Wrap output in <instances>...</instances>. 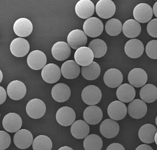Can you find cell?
Masks as SVG:
<instances>
[{
	"instance_id": "6da1fadb",
	"label": "cell",
	"mask_w": 157,
	"mask_h": 150,
	"mask_svg": "<svg viewBox=\"0 0 157 150\" xmlns=\"http://www.w3.org/2000/svg\"><path fill=\"white\" fill-rule=\"evenodd\" d=\"M81 97L85 104L90 106H94L100 101L102 97V93L100 89L96 86H87L82 90Z\"/></svg>"
},
{
	"instance_id": "7a4b0ae2",
	"label": "cell",
	"mask_w": 157,
	"mask_h": 150,
	"mask_svg": "<svg viewBox=\"0 0 157 150\" xmlns=\"http://www.w3.org/2000/svg\"><path fill=\"white\" fill-rule=\"evenodd\" d=\"M82 27L85 34L92 38L99 37L104 31L103 22L96 17H91L86 20Z\"/></svg>"
},
{
	"instance_id": "3957f363",
	"label": "cell",
	"mask_w": 157,
	"mask_h": 150,
	"mask_svg": "<svg viewBox=\"0 0 157 150\" xmlns=\"http://www.w3.org/2000/svg\"><path fill=\"white\" fill-rule=\"evenodd\" d=\"M26 111L29 117L35 119H39L46 112V105L41 99H33L26 104Z\"/></svg>"
},
{
	"instance_id": "277c9868",
	"label": "cell",
	"mask_w": 157,
	"mask_h": 150,
	"mask_svg": "<svg viewBox=\"0 0 157 150\" xmlns=\"http://www.w3.org/2000/svg\"><path fill=\"white\" fill-rule=\"evenodd\" d=\"M153 15V10L149 4L141 3L134 7L133 16L139 23L149 22Z\"/></svg>"
},
{
	"instance_id": "5b68a950",
	"label": "cell",
	"mask_w": 157,
	"mask_h": 150,
	"mask_svg": "<svg viewBox=\"0 0 157 150\" xmlns=\"http://www.w3.org/2000/svg\"><path fill=\"white\" fill-rule=\"evenodd\" d=\"M3 127L6 131L13 133L20 130L22 125L21 116L17 113H9L4 116L2 121Z\"/></svg>"
},
{
	"instance_id": "8992f818",
	"label": "cell",
	"mask_w": 157,
	"mask_h": 150,
	"mask_svg": "<svg viewBox=\"0 0 157 150\" xmlns=\"http://www.w3.org/2000/svg\"><path fill=\"white\" fill-rule=\"evenodd\" d=\"M76 114L74 110L69 106H63L58 109L56 114L57 122L62 126L68 127L75 122Z\"/></svg>"
},
{
	"instance_id": "52a82bcc",
	"label": "cell",
	"mask_w": 157,
	"mask_h": 150,
	"mask_svg": "<svg viewBox=\"0 0 157 150\" xmlns=\"http://www.w3.org/2000/svg\"><path fill=\"white\" fill-rule=\"evenodd\" d=\"M47 56L41 50H33L29 53L27 57V64L33 70L39 71L46 66Z\"/></svg>"
},
{
	"instance_id": "ba28073f",
	"label": "cell",
	"mask_w": 157,
	"mask_h": 150,
	"mask_svg": "<svg viewBox=\"0 0 157 150\" xmlns=\"http://www.w3.org/2000/svg\"><path fill=\"white\" fill-rule=\"evenodd\" d=\"M26 87L22 82L13 80L7 86V93L10 99L19 101L23 99L26 94Z\"/></svg>"
},
{
	"instance_id": "9c48e42d",
	"label": "cell",
	"mask_w": 157,
	"mask_h": 150,
	"mask_svg": "<svg viewBox=\"0 0 157 150\" xmlns=\"http://www.w3.org/2000/svg\"><path fill=\"white\" fill-rule=\"evenodd\" d=\"M33 134L27 129H21L14 135L13 141L15 146L21 149H28L33 142Z\"/></svg>"
},
{
	"instance_id": "30bf717a",
	"label": "cell",
	"mask_w": 157,
	"mask_h": 150,
	"mask_svg": "<svg viewBox=\"0 0 157 150\" xmlns=\"http://www.w3.org/2000/svg\"><path fill=\"white\" fill-rule=\"evenodd\" d=\"M115 11V4L111 0H100L96 3V13L101 18H110L114 15Z\"/></svg>"
},
{
	"instance_id": "8fae6325",
	"label": "cell",
	"mask_w": 157,
	"mask_h": 150,
	"mask_svg": "<svg viewBox=\"0 0 157 150\" xmlns=\"http://www.w3.org/2000/svg\"><path fill=\"white\" fill-rule=\"evenodd\" d=\"M67 44L74 50L85 46L87 42V36L81 30H73L70 32L67 38Z\"/></svg>"
},
{
	"instance_id": "7c38bea8",
	"label": "cell",
	"mask_w": 157,
	"mask_h": 150,
	"mask_svg": "<svg viewBox=\"0 0 157 150\" xmlns=\"http://www.w3.org/2000/svg\"><path fill=\"white\" fill-rule=\"evenodd\" d=\"M61 75V69L55 64L46 65L41 71L42 79L48 84L56 83L60 80Z\"/></svg>"
},
{
	"instance_id": "4fadbf2b",
	"label": "cell",
	"mask_w": 157,
	"mask_h": 150,
	"mask_svg": "<svg viewBox=\"0 0 157 150\" xmlns=\"http://www.w3.org/2000/svg\"><path fill=\"white\" fill-rule=\"evenodd\" d=\"M128 112V108L124 103L115 101L109 104L107 108V114L110 118L115 121L124 119Z\"/></svg>"
},
{
	"instance_id": "5bb4252c",
	"label": "cell",
	"mask_w": 157,
	"mask_h": 150,
	"mask_svg": "<svg viewBox=\"0 0 157 150\" xmlns=\"http://www.w3.org/2000/svg\"><path fill=\"white\" fill-rule=\"evenodd\" d=\"M95 11L94 5L90 0H80L76 3L75 7L77 15L81 18L86 20L92 16Z\"/></svg>"
},
{
	"instance_id": "9a60e30c",
	"label": "cell",
	"mask_w": 157,
	"mask_h": 150,
	"mask_svg": "<svg viewBox=\"0 0 157 150\" xmlns=\"http://www.w3.org/2000/svg\"><path fill=\"white\" fill-rule=\"evenodd\" d=\"M10 50L12 54L17 57H22L26 56L29 50L28 41L24 38H14L10 45Z\"/></svg>"
},
{
	"instance_id": "2e32d148",
	"label": "cell",
	"mask_w": 157,
	"mask_h": 150,
	"mask_svg": "<svg viewBox=\"0 0 157 150\" xmlns=\"http://www.w3.org/2000/svg\"><path fill=\"white\" fill-rule=\"evenodd\" d=\"M105 84L111 88H116L122 85L123 81L122 73L117 69L112 68L108 69L104 75Z\"/></svg>"
},
{
	"instance_id": "e0dca14e",
	"label": "cell",
	"mask_w": 157,
	"mask_h": 150,
	"mask_svg": "<svg viewBox=\"0 0 157 150\" xmlns=\"http://www.w3.org/2000/svg\"><path fill=\"white\" fill-rule=\"evenodd\" d=\"M124 52L126 54L132 59H136L143 55L144 45L140 40L137 38L130 39L125 44Z\"/></svg>"
},
{
	"instance_id": "ac0fdd59",
	"label": "cell",
	"mask_w": 157,
	"mask_h": 150,
	"mask_svg": "<svg viewBox=\"0 0 157 150\" xmlns=\"http://www.w3.org/2000/svg\"><path fill=\"white\" fill-rule=\"evenodd\" d=\"M119 125L112 119H106L101 122L100 131L101 135L106 138H113L119 133Z\"/></svg>"
},
{
	"instance_id": "d6986e66",
	"label": "cell",
	"mask_w": 157,
	"mask_h": 150,
	"mask_svg": "<svg viewBox=\"0 0 157 150\" xmlns=\"http://www.w3.org/2000/svg\"><path fill=\"white\" fill-rule=\"evenodd\" d=\"M148 76L145 70L141 68H134L130 71L128 80L130 85L135 88L144 87L147 82Z\"/></svg>"
},
{
	"instance_id": "ffe728a7",
	"label": "cell",
	"mask_w": 157,
	"mask_h": 150,
	"mask_svg": "<svg viewBox=\"0 0 157 150\" xmlns=\"http://www.w3.org/2000/svg\"><path fill=\"white\" fill-rule=\"evenodd\" d=\"M127 108L130 117L136 119L144 118L147 112V106L144 101L141 99L132 101Z\"/></svg>"
},
{
	"instance_id": "44dd1931",
	"label": "cell",
	"mask_w": 157,
	"mask_h": 150,
	"mask_svg": "<svg viewBox=\"0 0 157 150\" xmlns=\"http://www.w3.org/2000/svg\"><path fill=\"white\" fill-rule=\"evenodd\" d=\"M71 47L64 41H58L52 47L51 53L55 60L65 61L71 55Z\"/></svg>"
},
{
	"instance_id": "7402d4cb",
	"label": "cell",
	"mask_w": 157,
	"mask_h": 150,
	"mask_svg": "<svg viewBox=\"0 0 157 150\" xmlns=\"http://www.w3.org/2000/svg\"><path fill=\"white\" fill-rule=\"evenodd\" d=\"M13 30L15 34L20 37H26L33 31V24L26 18H18L14 23Z\"/></svg>"
},
{
	"instance_id": "603a6c76",
	"label": "cell",
	"mask_w": 157,
	"mask_h": 150,
	"mask_svg": "<svg viewBox=\"0 0 157 150\" xmlns=\"http://www.w3.org/2000/svg\"><path fill=\"white\" fill-rule=\"evenodd\" d=\"M75 61L78 65L86 67L90 65L94 60V53L90 48L83 46L76 50L74 55Z\"/></svg>"
},
{
	"instance_id": "cb8c5ba5",
	"label": "cell",
	"mask_w": 157,
	"mask_h": 150,
	"mask_svg": "<svg viewBox=\"0 0 157 150\" xmlns=\"http://www.w3.org/2000/svg\"><path fill=\"white\" fill-rule=\"evenodd\" d=\"M51 95L53 99L56 102H66L70 97L71 90L67 84L64 83H58L52 88Z\"/></svg>"
},
{
	"instance_id": "d4e9b609",
	"label": "cell",
	"mask_w": 157,
	"mask_h": 150,
	"mask_svg": "<svg viewBox=\"0 0 157 150\" xmlns=\"http://www.w3.org/2000/svg\"><path fill=\"white\" fill-rule=\"evenodd\" d=\"M83 118L88 124L97 125L103 118L102 110L97 106H89L84 110Z\"/></svg>"
},
{
	"instance_id": "484cf974",
	"label": "cell",
	"mask_w": 157,
	"mask_h": 150,
	"mask_svg": "<svg viewBox=\"0 0 157 150\" xmlns=\"http://www.w3.org/2000/svg\"><path fill=\"white\" fill-rule=\"evenodd\" d=\"M116 95L117 99L121 102L125 103H131L136 97V90L132 85L124 84L118 88Z\"/></svg>"
},
{
	"instance_id": "4316f807",
	"label": "cell",
	"mask_w": 157,
	"mask_h": 150,
	"mask_svg": "<svg viewBox=\"0 0 157 150\" xmlns=\"http://www.w3.org/2000/svg\"><path fill=\"white\" fill-rule=\"evenodd\" d=\"M81 68L75 61L68 60L65 61L61 67V72L63 76L68 80L76 79L80 74Z\"/></svg>"
},
{
	"instance_id": "83f0119b",
	"label": "cell",
	"mask_w": 157,
	"mask_h": 150,
	"mask_svg": "<svg viewBox=\"0 0 157 150\" xmlns=\"http://www.w3.org/2000/svg\"><path fill=\"white\" fill-rule=\"evenodd\" d=\"M70 130L73 137L77 139H83L88 136L90 127L85 121L79 119L73 123Z\"/></svg>"
},
{
	"instance_id": "f1b7e54d",
	"label": "cell",
	"mask_w": 157,
	"mask_h": 150,
	"mask_svg": "<svg viewBox=\"0 0 157 150\" xmlns=\"http://www.w3.org/2000/svg\"><path fill=\"white\" fill-rule=\"evenodd\" d=\"M157 133V129L152 124H145L140 127L138 137L142 142L152 144L155 142V137Z\"/></svg>"
},
{
	"instance_id": "f546056e",
	"label": "cell",
	"mask_w": 157,
	"mask_h": 150,
	"mask_svg": "<svg viewBox=\"0 0 157 150\" xmlns=\"http://www.w3.org/2000/svg\"><path fill=\"white\" fill-rule=\"evenodd\" d=\"M141 31L140 24L134 19H129L126 20L122 26V32L124 35L130 38H134L139 36Z\"/></svg>"
},
{
	"instance_id": "4dcf8cb0",
	"label": "cell",
	"mask_w": 157,
	"mask_h": 150,
	"mask_svg": "<svg viewBox=\"0 0 157 150\" xmlns=\"http://www.w3.org/2000/svg\"><path fill=\"white\" fill-rule=\"evenodd\" d=\"M140 96L145 103H153L157 99V88L153 84H145L140 90Z\"/></svg>"
},
{
	"instance_id": "1f68e13d",
	"label": "cell",
	"mask_w": 157,
	"mask_h": 150,
	"mask_svg": "<svg viewBox=\"0 0 157 150\" xmlns=\"http://www.w3.org/2000/svg\"><path fill=\"white\" fill-rule=\"evenodd\" d=\"M101 73V68L96 62L93 61L89 65L81 68L82 76L87 80L97 79Z\"/></svg>"
},
{
	"instance_id": "d6a6232c",
	"label": "cell",
	"mask_w": 157,
	"mask_h": 150,
	"mask_svg": "<svg viewBox=\"0 0 157 150\" xmlns=\"http://www.w3.org/2000/svg\"><path fill=\"white\" fill-rule=\"evenodd\" d=\"M92 50L94 53V56L95 58H100L105 55L107 46L104 41L100 38H96L92 40L88 45V46Z\"/></svg>"
},
{
	"instance_id": "836d02e7",
	"label": "cell",
	"mask_w": 157,
	"mask_h": 150,
	"mask_svg": "<svg viewBox=\"0 0 157 150\" xmlns=\"http://www.w3.org/2000/svg\"><path fill=\"white\" fill-rule=\"evenodd\" d=\"M83 147L85 150H101L103 147V141L100 137L92 134L85 138Z\"/></svg>"
},
{
	"instance_id": "e575fe53",
	"label": "cell",
	"mask_w": 157,
	"mask_h": 150,
	"mask_svg": "<svg viewBox=\"0 0 157 150\" xmlns=\"http://www.w3.org/2000/svg\"><path fill=\"white\" fill-rule=\"evenodd\" d=\"M33 150H51L52 142L51 139L46 135H39L32 144Z\"/></svg>"
},
{
	"instance_id": "d590c367",
	"label": "cell",
	"mask_w": 157,
	"mask_h": 150,
	"mask_svg": "<svg viewBox=\"0 0 157 150\" xmlns=\"http://www.w3.org/2000/svg\"><path fill=\"white\" fill-rule=\"evenodd\" d=\"M122 24L117 18H111L105 24V31L110 36H117L122 31Z\"/></svg>"
},
{
	"instance_id": "8d00e7d4",
	"label": "cell",
	"mask_w": 157,
	"mask_h": 150,
	"mask_svg": "<svg viewBox=\"0 0 157 150\" xmlns=\"http://www.w3.org/2000/svg\"><path fill=\"white\" fill-rule=\"evenodd\" d=\"M145 52L149 58L157 60V40H152L147 43L145 47Z\"/></svg>"
},
{
	"instance_id": "74e56055",
	"label": "cell",
	"mask_w": 157,
	"mask_h": 150,
	"mask_svg": "<svg viewBox=\"0 0 157 150\" xmlns=\"http://www.w3.org/2000/svg\"><path fill=\"white\" fill-rule=\"evenodd\" d=\"M11 143L10 135L6 131L0 130V150L7 149Z\"/></svg>"
},
{
	"instance_id": "f35d334b",
	"label": "cell",
	"mask_w": 157,
	"mask_h": 150,
	"mask_svg": "<svg viewBox=\"0 0 157 150\" xmlns=\"http://www.w3.org/2000/svg\"><path fill=\"white\" fill-rule=\"evenodd\" d=\"M147 31L152 37L157 38V18L151 20L147 26Z\"/></svg>"
},
{
	"instance_id": "ab89813d",
	"label": "cell",
	"mask_w": 157,
	"mask_h": 150,
	"mask_svg": "<svg viewBox=\"0 0 157 150\" xmlns=\"http://www.w3.org/2000/svg\"><path fill=\"white\" fill-rule=\"evenodd\" d=\"M106 150H125V148L119 143H113L107 148Z\"/></svg>"
},
{
	"instance_id": "60d3db41",
	"label": "cell",
	"mask_w": 157,
	"mask_h": 150,
	"mask_svg": "<svg viewBox=\"0 0 157 150\" xmlns=\"http://www.w3.org/2000/svg\"><path fill=\"white\" fill-rule=\"evenodd\" d=\"M7 99V92L2 86L0 87V104H2Z\"/></svg>"
},
{
	"instance_id": "b9f144b4",
	"label": "cell",
	"mask_w": 157,
	"mask_h": 150,
	"mask_svg": "<svg viewBox=\"0 0 157 150\" xmlns=\"http://www.w3.org/2000/svg\"><path fill=\"white\" fill-rule=\"evenodd\" d=\"M135 150H153V149L147 144H141L137 146Z\"/></svg>"
},
{
	"instance_id": "7bdbcfd3",
	"label": "cell",
	"mask_w": 157,
	"mask_h": 150,
	"mask_svg": "<svg viewBox=\"0 0 157 150\" xmlns=\"http://www.w3.org/2000/svg\"><path fill=\"white\" fill-rule=\"evenodd\" d=\"M153 14H155V16L157 18V2H156L154 4L153 7Z\"/></svg>"
},
{
	"instance_id": "ee69618b",
	"label": "cell",
	"mask_w": 157,
	"mask_h": 150,
	"mask_svg": "<svg viewBox=\"0 0 157 150\" xmlns=\"http://www.w3.org/2000/svg\"><path fill=\"white\" fill-rule=\"evenodd\" d=\"M58 150H73V149L69 146H63V147H61L60 148H59Z\"/></svg>"
},
{
	"instance_id": "f6af8a7d",
	"label": "cell",
	"mask_w": 157,
	"mask_h": 150,
	"mask_svg": "<svg viewBox=\"0 0 157 150\" xmlns=\"http://www.w3.org/2000/svg\"><path fill=\"white\" fill-rule=\"evenodd\" d=\"M0 75H1V79H0V82H2V80H3V73H2V71H0Z\"/></svg>"
},
{
	"instance_id": "bcb514c9",
	"label": "cell",
	"mask_w": 157,
	"mask_h": 150,
	"mask_svg": "<svg viewBox=\"0 0 157 150\" xmlns=\"http://www.w3.org/2000/svg\"><path fill=\"white\" fill-rule=\"evenodd\" d=\"M155 142L156 144L157 145V133H156V135H155Z\"/></svg>"
},
{
	"instance_id": "7dc6e473",
	"label": "cell",
	"mask_w": 157,
	"mask_h": 150,
	"mask_svg": "<svg viewBox=\"0 0 157 150\" xmlns=\"http://www.w3.org/2000/svg\"><path fill=\"white\" fill-rule=\"evenodd\" d=\"M155 123H156V127H157V116H156V119H155Z\"/></svg>"
}]
</instances>
